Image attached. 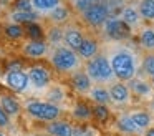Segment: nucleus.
Masks as SVG:
<instances>
[{"instance_id":"obj_1","label":"nucleus","mask_w":154,"mask_h":136,"mask_svg":"<svg viewBox=\"0 0 154 136\" xmlns=\"http://www.w3.org/2000/svg\"><path fill=\"white\" fill-rule=\"evenodd\" d=\"M116 43L118 45H114L109 50L108 58L111 62L116 80L128 83L129 80H133L137 75V70H139L141 65H139V60H137V55L133 50L124 45H119V42Z\"/></svg>"},{"instance_id":"obj_2","label":"nucleus","mask_w":154,"mask_h":136,"mask_svg":"<svg viewBox=\"0 0 154 136\" xmlns=\"http://www.w3.org/2000/svg\"><path fill=\"white\" fill-rule=\"evenodd\" d=\"M48 62L53 66L55 71L61 75H71V73L81 70V58L78 52L68 48L66 45L53 46L48 55Z\"/></svg>"},{"instance_id":"obj_3","label":"nucleus","mask_w":154,"mask_h":136,"mask_svg":"<svg viewBox=\"0 0 154 136\" xmlns=\"http://www.w3.org/2000/svg\"><path fill=\"white\" fill-rule=\"evenodd\" d=\"M85 71L88 73V76L94 85H108V83H113L116 80L113 66H111V62L106 53H98L94 58L88 60L85 65Z\"/></svg>"},{"instance_id":"obj_4","label":"nucleus","mask_w":154,"mask_h":136,"mask_svg":"<svg viewBox=\"0 0 154 136\" xmlns=\"http://www.w3.org/2000/svg\"><path fill=\"white\" fill-rule=\"evenodd\" d=\"M23 109L27 111L28 116L43 123L60 119V116L63 115L61 106L57 105V103L48 101V100H27L23 103Z\"/></svg>"},{"instance_id":"obj_5","label":"nucleus","mask_w":154,"mask_h":136,"mask_svg":"<svg viewBox=\"0 0 154 136\" xmlns=\"http://www.w3.org/2000/svg\"><path fill=\"white\" fill-rule=\"evenodd\" d=\"M2 83L17 95H22L30 88V78L25 70H7L2 76Z\"/></svg>"},{"instance_id":"obj_6","label":"nucleus","mask_w":154,"mask_h":136,"mask_svg":"<svg viewBox=\"0 0 154 136\" xmlns=\"http://www.w3.org/2000/svg\"><path fill=\"white\" fill-rule=\"evenodd\" d=\"M30 86L35 90H45L51 86V70L43 63H33L27 68Z\"/></svg>"},{"instance_id":"obj_7","label":"nucleus","mask_w":154,"mask_h":136,"mask_svg":"<svg viewBox=\"0 0 154 136\" xmlns=\"http://www.w3.org/2000/svg\"><path fill=\"white\" fill-rule=\"evenodd\" d=\"M103 33L106 38L113 40V42H123L133 35V28L121 18H108L106 23L103 25Z\"/></svg>"},{"instance_id":"obj_8","label":"nucleus","mask_w":154,"mask_h":136,"mask_svg":"<svg viewBox=\"0 0 154 136\" xmlns=\"http://www.w3.org/2000/svg\"><path fill=\"white\" fill-rule=\"evenodd\" d=\"M50 48L47 40H27L22 43V55L30 60H42L50 55Z\"/></svg>"},{"instance_id":"obj_9","label":"nucleus","mask_w":154,"mask_h":136,"mask_svg":"<svg viewBox=\"0 0 154 136\" xmlns=\"http://www.w3.org/2000/svg\"><path fill=\"white\" fill-rule=\"evenodd\" d=\"M81 15V20H83L86 25L93 27V28H103V25L106 23V20L109 18V15H108V10L106 7H104V3H98V5H94L93 8L86 10V12L80 13Z\"/></svg>"},{"instance_id":"obj_10","label":"nucleus","mask_w":154,"mask_h":136,"mask_svg":"<svg viewBox=\"0 0 154 136\" xmlns=\"http://www.w3.org/2000/svg\"><path fill=\"white\" fill-rule=\"evenodd\" d=\"M109 98H111V103L114 105H129L131 103V91L129 85L126 81H113L109 83Z\"/></svg>"},{"instance_id":"obj_11","label":"nucleus","mask_w":154,"mask_h":136,"mask_svg":"<svg viewBox=\"0 0 154 136\" xmlns=\"http://www.w3.org/2000/svg\"><path fill=\"white\" fill-rule=\"evenodd\" d=\"M133 95L139 96V98H152L154 96V86L152 83H149L147 80L139 78V76H134L133 80L128 81Z\"/></svg>"},{"instance_id":"obj_12","label":"nucleus","mask_w":154,"mask_h":136,"mask_svg":"<svg viewBox=\"0 0 154 136\" xmlns=\"http://www.w3.org/2000/svg\"><path fill=\"white\" fill-rule=\"evenodd\" d=\"M85 40V35L76 25H68L65 27V35H63V45H66L68 48L78 52V48L81 46Z\"/></svg>"},{"instance_id":"obj_13","label":"nucleus","mask_w":154,"mask_h":136,"mask_svg":"<svg viewBox=\"0 0 154 136\" xmlns=\"http://www.w3.org/2000/svg\"><path fill=\"white\" fill-rule=\"evenodd\" d=\"M70 85L76 93H88L93 86V81H91V78L88 76L86 71L78 70V71L70 75Z\"/></svg>"},{"instance_id":"obj_14","label":"nucleus","mask_w":154,"mask_h":136,"mask_svg":"<svg viewBox=\"0 0 154 136\" xmlns=\"http://www.w3.org/2000/svg\"><path fill=\"white\" fill-rule=\"evenodd\" d=\"M119 18L123 20L124 23H128L133 30L134 28H139L141 23L144 22L143 17H141V12H139L137 3H128V5L124 7V10H123V13H121Z\"/></svg>"},{"instance_id":"obj_15","label":"nucleus","mask_w":154,"mask_h":136,"mask_svg":"<svg viewBox=\"0 0 154 136\" xmlns=\"http://www.w3.org/2000/svg\"><path fill=\"white\" fill-rule=\"evenodd\" d=\"M0 106L7 111V115L10 118L20 116L22 109H23V105L18 101V98H15L10 93H0Z\"/></svg>"},{"instance_id":"obj_16","label":"nucleus","mask_w":154,"mask_h":136,"mask_svg":"<svg viewBox=\"0 0 154 136\" xmlns=\"http://www.w3.org/2000/svg\"><path fill=\"white\" fill-rule=\"evenodd\" d=\"M45 131L50 136H73L75 126L70 121H63V119H55V121L47 123Z\"/></svg>"},{"instance_id":"obj_17","label":"nucleus","mask_w":154,"mask_h":136,"mask_svg":"<svg viewBox=\"0 0 154 136\" xmlns=\"http://www.w3.org/2000/svg\"><path fill=\"white\" fill-rule=\"evenodd\" d=\"M98 53H100V45H98V42L94 38H91V36H85L81 46L78 48V55H80V58L85 60V62H88V60L94 58Z\"/></svg>"},{"instance_id":"obj_18","label":"nucleus","mask_w":154,"mask_h":136,"mask_svg":"<svg viewBox=\"0 0 154 136\" xmlns=\"http://www.w3.org/2000/svg\"><path fill=\"white\" fill-rule=\"evenodd\" d=\"M8 17H10V22L20 23V25H27V23L40 20V13L37 10H12Z\"/></svg>"},{"instance_id":"obj_19","label":"nucleus","mask_w":154,"mask_h":136,"mask_svg":"<svg viewBox=\"0 0 154 136\" xmlns=\"http://www.w3.org/2000/svg\"><path fill=\"white\" fill-rule=\"evenodd\" d=\"M48 20H50L51 23H55V25H61V23L68 22L71 17V10L68 5H65V3H60V5H57L53 10H50V12L47 13Z\"/></svg>"},{"instance_id":"obj_20","label":"nucleus","mask_w":154,"mask_h":136,"mask_svg":"<svg viewBox=\"0 0 154 136\" xmlns=\"http://www.w3.org/2000/svg\"><path fill=\"white\" fill-rule=\"evenodd\" d=\"M137 42L146 52H154V27H141Z\"/></svg>"},{"instance_id":"obj_21","label":"nucleus","mask_w":154,"mask_h":136,"mask_svg":"<svg viewBox=\"0 0 154 136\" xmlns=\"http://www.w3.org/2000/svg\"><path fill=\"white\" fill-rule=\"evenodd\" d=\"M63 35H65V28L60 25H51L50 28L45 33V40L48 42V45L53 48V46H60L63 45Z\"/></svg>"},{"instance_id":"obj_22","label":"nucleus","mask_w":154,"mask_h":136,"mask_svg":"<svg viewBox=\"0 0 154 136\" xmlns=\"http://www.w3.org/2000/svg\"><path fill=\"white\" fill-rule=\"evenodd\" d=\"M116 128L119 129L121 133H124V134H137V133H141V129L136 126V123L131 119L129 115H121L118 116L116 119Z\"/></svg>"},{"instance_id":"obj_23","label":"nucleus","mask_w":154,"mask_h":136,"mask_svg":"<svg viewBox=\"0 0 154 136\" xmlns=\"http://www.w3.org/2000/svg\"><path fill=\"white\" fill-rule=\"evenodd\" d=\"M88 95H90V98L93 100L94 103H100V105H108V103L111 101L109 90L104 85H93L91 90L88 91Z\"/></svg>"},{"instance_id":"obj_24","label":"nucleus","mask_w":154,"mask_h":136,"mask_svg":"<svg viewBox=\"0 0 154 136\" xmlns=\"http://www.w3.org/2000/svg\"><path fill=\"white\" fill-rule=\"evenodd\" d=\"M71 116H73L76 121H81V123L90 121V119L93 118V108H90V106L83 101H78L76 105L73 106V109H71Z\"/></svg>"},{"instance_id":"obj_25","label":"nucleus","mask_w":154,"mask_h":136,"mask_svg":"<svg viewBox=\"0 0 154 136\" xmlns=\"http://www.w3.org/2000/svg\"><path fill=\"white\" fill-rule=\"evenodd\" d=\"M4 35H5V38H8V40H20V38H25L27 33H25L23 25L15 23V22H8L4 25Z\"/></svg>"},{"instance_id":"obj_26","label":"nucleus","mask_w":154,"mask_h":136,"mask_svg":"<svg viewBox=\"0 0 154 136\" xmlns=\"http://www.w3.org/2000/svg\"><path fill=\"white\" fill-rule=\"evenodd\" d=\"M131 119L136 123V126L141 129V131H146L147 128H151V123H152V118L147 111H143V109H136V111L129 113Z\"/></svg>"},{"instance_id":"obj_27","label":"nucleus","mask_w":154,"mask_h":136,"mask_svg":"<svg viewBox=\"0 0 154 136\" xmlns=\"http://www.w3.org/2000/svg\"><path fill=\"white\" fill-rule=\"evenodd\" d=\"M103 3L108 10L109 18H119L123 10H124V7L129 2H128V0H103Z\"/></svg>"},{"instance_id":"obj_28","label":"nucleus","mask_w":154,"mask_h":136,"mask_svg":"<svg viewBox=\"0 0 154 136\" xmlns=\"http://www.w3.org/2000/svg\"><path fill=\"white\" fill-rule=\"evenodd\" d=\"M23 27H25V33H27L28 40H45L47 30H43V27H42L38 22L27 23V25H23Z\"/></svg>"},{"instance_id":"obj_29","label":"nucleus","mask_w":154,"mask_h":136,"mask_svg":"<svg viewBox=\"0 0 154 136\" xmlns=\"http://www.w3.org/2000/svg\"><path fill=\"white\" fill-rule=\"evenodd\" d=\"M137 7L144 22H154V0H139Z\"/></svg>"},{"instance_id":"obj_30","label":"nucleus","mask_w":154,"mask_h":136,"mask_svg":"<svg viewBox=\"0 0 154 136\" xmlns=\"http://www.w3.org/2000/svg\"><path fill=\"white\" fill-rule=\"evenodd\" d=\"M32 2H33V8L38 13H48L57 5L63 3V0H32Z\"/></svg>"},{"instance_id":"obj_31","label":"nucleus","mask_w":154,"mask_h":136,"mask_svg":"<svg viewBox=\"0 0 154 136\" xmlns=\"http://www.w3.org/2000/svg\"><path fill=\"white\" fill-rule=\"evenodd\" d=\"M65 96H66V93H65L63 86L51 85L50 88H48V93H47V100H48V101H51V103H57V105H60V103L65 100Z\"/></svg>"},{"instance_id":"obj_32","label":"nucleus","mask_w":154,"mask_h":136,"mask_svg":"<svg viewBox=\"0 0 154 136\" xmlns=\"http://www.w3.org/2000/svg\"><path fill=\"white\" fill-rule=\"evenodd\" d=\"M109 108H108V105H100V103H96V105L93 106V118L96 119L98 123H106L108 119H109Z\"/></svg>"},{"instance_id":"obj_33","label":"nucleus","mask_w":154,"mask_h":136,"mask_svg":"<svg viewBox=\"0 0 154 136\" xmlns=\"http://www.w3.org/2000/svg\"><path fill=\"white\" fill-rule=\"evenodd\" d=\"M101 2H103V0H73V2H71V7H73V10L76 13H83V12L93 8L94 5H98V3H101Z\"/></svg>"},{"instance_id":"obj_34","label":"nucleus","mask_w":154,"mask_h":136,"mask_svg":"<svg viewBox=\"0 0 154 136\" xmlns=\"http://www.w3.org/2000/svg\"><path fill=\"white\" fill-rule=\"evenodd\" d=\"M141 68H143V71L147 76L152 78L154 76V53H149V55L144 56L143 62H141Z\"/></svg>"},{"instance_id":"obj_35","label":"nucleus","mask_w":154,"mask_h":136,"mask_svg":"<svg viewBox=\"0 0 154 136\" xmlns=\"http://www.w3.org/2000/svg\"><path fill=\"white\" fill-rule=\"evenodd\" d=\"M73 136H98V131L88 125H78L75 126Z\"/></svg>"},{"instance_id":"obj_36","label":"nucleus","mask_w":154,"mask_h":136,"mask_svg":"<svg viewBox=\"0 0 154 136\" xmlns=\"http://www.w3.org/2000/svg\"><path fill=\"white\" fill-rule=\"evenodd\" d=\"M12 5H14V10H35L32 0H14Z\"/></svg>"},{"instance_id":"obj_37","label":"nucleus","mask_w":154,"mask_h":136,"mask_svg":"<svg viewBox=\"0 0 154 136\" xmlns=\"http://www.w3.org/2000/svg\"><path fill=\"white\" fill-rule=\"evenodd\" d=\"M10 125H12V118L7 115V111H5V109L0 106V129L8 128Z\"/></svg>"},{"instance_id":"obj_38","label":"nucleus","mask_w":154,"mask_h":136,"mask_svg":"<svg viewBox=\"0 0 154 136\" xmlns=\"http://www.w3.org/2000/svg\"><path fill=\"white\" fill-rule=\"evenodd\" d=\"M144 136H154V126H151V128H147L146 131H144Z\"/></svg>"},{"instance_id":"obj_39","label":"nucleus","mask_w":154,"mask_h":136,"mask_svg":"<svg viewBox=\"0 0 154 136\" xmlns=\"http://www.w3.org/2000/svg\"><path fill=\"white\" fill-rule=\"evenodd\" d=\"M151 83H152V86H154V76H152V78H151Z\"/></svg>"},{"instance_id":"obj_40","label":"nucleus","mask_w":154,"mask_h":136,"mask_svg":"<svg viewBox=\"0 0 154 136\" xmlns=\"http://www.w3.org/2000/svg\"><path fill=\"white\" fill-rule=\"evenodd\" d=\"M0 136H7V134H5V133H2V131H0Z\"/></svg>"},{"instance_id":"obj_41","label":"nucleus","mask_w":154,"mask_h":136,"mask_svg":"<svg viewBox=\"0 0 154 136\" xmlns=\"http://www.w3.org/2000/svg\"><path fill=\"white\" fill-rule=\"evenodd\" d=\"M37 136H50V134H37Z\"/></svg>"},{"instance_id":"obj_42","label":"nucleus","mask_w":154,"mask_h":136,"mask_svg":"<svg viewBox=\"0 0 154 136\" xmlns=\"http://www.w3.org/2000/svg\"><path fill=\"white\" fill-rule=\"evenodd\" d=\"M4 2H14V0H4Z\"/></svg>"},{"instance_id":"obj_43","label":"nucleus","mask_w":154,"mask_h":136,"mask_svg":"<svg viewBox=\"0 0 154 136\" xmlns=\"http://www.w3.org/2000/svg\"><path fill=\"white\" fill-rule=\"evenodd\" d=\"M0 80H2V70H0Z\"/></svg>"},{"instance_id":"obj_44","label":"nucleus","mask_w":154,"mask_h":136,"mask_svg":"<svg viewBox=\"0 0 154 136\" xmlns=\"http://www.w3.org/2000/svg\"><path fill=\"white\" fill-rule=\"evenodd\" d=\"M152 108H154V96H152Z\"/></svg>"},{"instance_id":"obj_45","label":"nucleus","mask_w":154,"mask_h":136,"mask_svg":"<svg viewBox=\"0 0 154 136\" xmlns=\"http://www.w3.org/2000/svg\"><path fill=\"white\" fill-rule=\"evenodd\" d=\"M129 136H136V134H129Z\"/></svg>"},{"instance_id":"obj_46","label":"nucleus","mask_w":154,"mask_h":136,"mask_svg":"<svg viewBox=\"0 0 154 136\" xmlns=\"http://www.w3.org/2000/svg\"><path fill=\"white\" fill-rule=\"evenodd\" d=\"M152 27H154V22H152Z\"/></svg>"},{"instance_id":"obj_47","label":"nucleus","mask_w":154,"mask_h":136,"mask_svg":"<svg viewBox=\"0 0 154 136\" xmlns=\"http://www.w3.org/2000/svg\"><path fill=\"white\" fill-rule=\"evenodd\" d=\"M71 2H73V0H71Z\"/></svg>"}]
</instances>
